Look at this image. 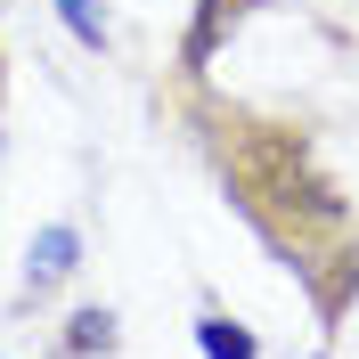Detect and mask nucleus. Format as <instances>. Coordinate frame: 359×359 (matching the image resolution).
<instances>
[{
    "label": "nucleus",
    "instance_id": "nucleus-3",
    "mask_svg": "<svg viewBox=\"0 0 359 359\" xmlns=\"http://www.w3.org/2000/svg\"><path fill=\"white\" fill-rule=\"evenodd\" d=\"M90 351H114V311H74L66 318V359H90Z\"/></svg>",
    "mask_w": 359,
    "mask_h": 359
},
{
    "label": "nucleus",
    "instance_id": "nucleus-5",
    "mask_svg": "<svg viewBox=\"0 0 359 359\" xmlns=\"http://www.w3.org/2000/svg\"><path fill=\"white\" fill-rule=\"evenodd\" d=\"M57 17L82 49H107V17H98V0H57Z\"/></svg>",
    "mask_w": 359,
    "mask_h": 359
},
{
    "label": "nucleus",
    "instance_id": "nucleus-4",
    "mask_svg": "<svg viewBox=\"0 0 359 359\" xmlns=\"http://www.w3.org/2000/svg\"><path fill=\"white\" fill-rule=\"evenodd\" d=\"M237 8L245 0H204V17H196V33H188V74L212 57V41H221V25H237Z\"/></svg>",
    "mask_w": 359,
    "mask_h": 359
},
{
    "label": "nucleus",
    "instance_id": "nucleus-2",
    "mask_svg": "<svg viewBox=\"0 0 359 359\" xmlns=\"http://www.w3.org/2000/svg\"><path fill=\"white\" fill-rule=\"evenodd\" d=\"M196 351H204V359H262V343H253V327L204 311V318H196Z\"/></svg>",
    "mask_w": 359,
    "mask_h": 359
},
{
    "label": "nucleus",
    "instance_id": "nucleus-1",
    "mask_svg": "<svg viewBox=\"0 0 359 359\" xmlns=\"http://www.w3.org/2000/svg\"><path fill=\"white\" fill-rule=\"evenodd\" d=\"M74 262H82V229L49 221L41 237H33V253H25V286H57V278H74Z\"/></svg>",
    "mask_w": 359,
    "mask_h": 359
}]
</instances>
